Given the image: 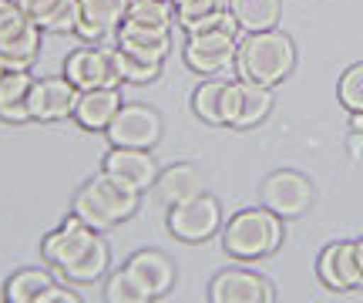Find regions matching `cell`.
I'll use <instances>...</instances> for the list:
<instances>
[{
    "label": "cell",
    "instance_id": "6da1fadb",
    "mask_svg": "<svg viewBox=\"0 0 363 303\" xmlns=\"http://www.w3.org/2000/svg\"><path fill=\"white\" fill-rule=\"evenodd\" d=\"M233 65H235V78L276 88L296 67V44L279 27L256 31V34H246L239 40V51H235Z\"/></svg>",
    "mask_w": 363,
    "mask_h": 303
},
{
    "label": "cell",
    "instance_id": "7a4b0ae2",
    "mask_svg": "<svg viewBox=\"0 0 363 303\" xmlns=\"http://www.w3.org/2000/svg\"><path fill=\"white\" fill-rule=\"evenodd\" d=\"M138 202H142L138 189H131V185H125L121 179H115V175H108L101 169L84 189H78V196L71 202V212L81 216L91 229L108 233L118 223L131 219L138 212Z\"/></svg>",
    "mask_w": 363,
    "mask_h": 303
},
{
    "label": "cell",
    "instance_id": "3957f363",
    "mask_svg": "<svg viewBox=\"0 0 363 303\" xmlns=\"http://www.w3.org/2000/svg\"><path fill=\"white\" fill-rule=\"evenodd\" d=\"M283 216L272 209H239L222 226V253L239 263L266 260L283 246Z\"/></svg>",
    "mask_w": 363,
    "mask_h": 303
},
{
    "label": "cell",
    "instance_id": "277c9868",
    "mask_svg": "<svg viewBox=\"0 0 363 303\" xmlns=\"http://www.w3.org/2000/svg\"><path fill=\"white\" fill-rule=\"evenodd\" d=\"M169 233L182 243H206L208 236H216L222 226V206L216 196L208 192H199V196L185 199V202H175L169 206Z\"/></svg>",
    "mask_w": 363,
    "mask_h": 303
},
{
    "label": "cell",
    "instance_id": "5b68a950",
    "mask_svg": "<svg viewBox=\"0 0 363 303\" xmlns=\"http://www.w3.org/2000/svg\"><path fill=\"white\" fill-rule=\"evenodd\" d=\"M272 111V88L256 81H225L222 94V125L225 128H256Z\"/></svg>",
    "mask_w": 363,
    "mask_h": 303
},
{
    "label": "cell",
    "instance_id": "8992f818",
    "mask_svg": "<svg viewBox=\"0 0 363 303\" xmlns=\"http://www.w3.org/2000/svg\"><path fill=\"white\" fill-rule=\"evenodd\" d=\"M162 115L148 105H121L104 128L108 142L118 148H155L162 142Z\"/></svg>",
    "mask_w": 363,
    "mask_h": 303
},
{
    "label": "cell",
    "instance_id": "52a82bcc",
    "mask_svg": "<svg viewBox=\"0 0 363 303\" xmlns=\"http://www.w3.org/2000/svg\"><path fill=\"white\" fill-rule=\"evenodd\" d=\"M259 199L266 209H272L283 219H299L303 212L313 206V182L303 172L279 169L266 175V182L259 189Z\"/></svg>",
    "mask_w": 363,
    "mask_h": 303
},
{
    "label": "cell",
    "instance_id": "ba28073f",
    "mask_svg": "<svg viewBox=\"0 0 363 303\" xmlns=\"http://www.w3.org/2000/svg\"><path fill=\"white\" fill-rule=\"evenodd\" d=\"M65 78L78 92L125 84L115 65V48H78V51H71L65 57Z\"/></svg>",
    "mask_w": 363,
    "mask_h": 303
},
{
    "label": "cell",
    "instance_id": "9c48e42d",
    "mask_svg": "<svg viewBox=\"0 0 363 303\" xmlns=\"http://www.w3.org/2000/svg\"><path fill=\"white\" fill-rule=\"evenodd\" d=\"M316 273H320V283L326 290H363V266L360 253H357V239H337V243L323 246L320 260H316Z\"/></svg>",
    "mask_w": 363,
    "mask_h": 303
},
{
    "label": "cell",
    "instance_id": "30bf717a",
    "mask_svg": "<svg viewBox=\"0 0 363 303\" xmlns=\"http://www.w3.org/2000/svg\"><path fill=\"white\" fill-rule=\"evenodd\" d=\"M208 300L212 303H272L276 300V290L272 283L252 270H242V266H229V270H219L212 283H208Z\"/></svg>",
    "mask_w": 363,
    "mask_h": 303
},
{
    "label": "cell",
    "instance_id": "8fae6325",
    "mask_svg": "<svg viewBox=\"0 0 363 303\" xmlns=\"http://www.w3.org/2000/svg\"><path fill=\"white\" fill-rule=\"evenodd\" d=\"M78 88L65 78V75H54V78H34L30 92H27V108H30V119L34 121H65L74 115L78 105Z\"/></svg>",
    "mask_w": 363,
    "mask_h": 303
},
{
    "label": "cell",
    "instance_id": "7c38bea8",
    "mask_svg": "<svg viewBox=\"0 0 363 303\" xmlns=\"http://www.w3.org/2000/svg\"><path fill=\"white\" fill-rule=\"evenodd\" d=\"M239 51V34H225V31H208V34H189L185 40V65L195 75H219L222 67H229Z\"/></svg>",
    "mask_w": 363,
    "mask_h": 303
},
{
    "label": "cell",
    "instance_id": "4fadbf2b",
    "mask_svg": "<svg viewBox=\"0 0 363 303\" xmlns=\"http://www.w3.org/2000/svg\"><path fill=\"white\" fill-rule=\"evenodd\" d=\"M94 239H98V229H91L81 216H74V212H71V216H67V219L57 226L54 233H48V236H44V243H40V256H44V263H48V266H54V270H65V266H71L81 253L88 250Z\"/></svg>",
    "mask_w": 363,
    "mask_h": 303
},
{
    "label": "cell",
    "instance_id": "5bb4252c",
    "mask_svg": "<svg viewBox=\"0 0 363 303\" xmlns=\"http://www.w3.org/2000/svg\"><path fill=\"white\" fill-rule=\"evenodd\" d=\"M125 273L145 293V300L165 297L172 290V283H175V266H172V260L162 250H142V253H135V256H128Z\"/></svg>",
    "mask_w": 363,
    "mask_h": 303
},
{
    "label": "cell",
    "instance_id": "9a60e30c",
    "mask_svg": "<svg viewBox=\"0 0 363 303\" xmlns=\"http://www.w3.org/2000/svg\"><path fill=\"white\" fill-rule=\"evenodd\" d=\"M101 169L108 172V175L121 179L125 185H131V189H138V192L155 189V182H158V165H155V158H152V148H118V145H111V152L104 155Z\"/></svg>",
    "mask_w": 363,
    "mask_h": 303
},
{
    "label": "cell",
    "instance_id": "2e32d148",
    "mask_svg": "<svg viewBox=\"0 0 363 303\" xmlns=\"http://www.w3.org/2000/svg\"><path fill=\"white\" fill-rule=\"evenodd\" d=\"M115 48L131 54V57H138V61L162 65L169 57L172 31L169 27H142V24H131V21H121V27L115 31Z\"/></svg>",
    "mask_w": 363,
    "mask_h": 303
},
{
    "label": "cell",
    "instance_id": "e0dca14e",
    "mask_svg": "<svg viewBox=\"0 0 363 303\" xmlns=\"http://www.w3.org/2000/svg\"><path fill=\"white\" fill-rule=\"evenodd\" d=\"M125 17H128V0H81V21L74 34L88 44H98L104 38H115Z\"/></svg>",
    "mask_w": 363,
    "mask_h": 303
},
{
    "label": "cell",
    "instance_id": "ac0fdd59",
    "mask_svg": "<svg viewBox=\"0 0 363 303\" xmlns=\"http://www.w3.org/2000/svg\"><path fill=\"white\" fill-rule=\"evenodd\" d=\"M21 11L48 34H74L81 21V0H17Z\"/></svg>",
    "mask_w": 363,
    "mask_h": 303
},
{
    "label": "cell",
    "instance_id": "d6986e66",
    "mask_svg": "<svg viewBox=\"0 0 363 303\" xmlns=\"http://www.w3.org/2000/svg\"><path fill=\"white\" fill-rule=\"evenodd\" d=\"M121 105H125V101H121V92H118V88H91V92L78 94V105H74V115H71V119L78 121L84 132H104Z\"/></svg>",
    "mask_w": 363,
    "mask_h": 303
},
{
    "label": "cell",
    "instance_id": "ffe728a7",
    "mask_svg": "<svg viewBox=\"0 0 363 303\" xmlns=\"http://www.w3.org/2000/svg\"><path fill=\"white\" fill-rule=\"evenodd\" d=\"M155 192L165 206H175V202H185V199L206 192V175L192 162H179V165H169L165 172H158Z\"/></svg>",
    "mask_w": 363,
    "mask_h": 303
},
{
    "label": "cell",
    "instance_id": "44dd1931",
    "mask_svg": "<svg viewBox=\"0 0 363 303\" xmlns=\"http://www.w3.org/2000/svg\"><path fill=\"white\" fill-rule=\"evenodd\" d=\"M229 13L242 34H256V31H272L279 24L283 13V0H229Z\"/></svg>",
    "mask_w": 363,
    "mask_h": 303
},
{
    "label": "cell",
    "instance_id": "7402d4cb",
    "mask_svg": "<svg viewBox=\"0 0 363 303\" xmlns=\"http://www.w3.org/2000/svg\"><path fill=\"white\" fill-rule=\"evenodd\" d=\"M104 270H108V243L98 236L88 246V250H84L78 260H74V263L61 270V277L71 280V283H91V280L101 277Z\"/></svg>",
    "mask_w": 363,
    "mask_h": 303
},
{
    "label": "cell",
    "instance_id": "603a6c76",
    "mask_svg": "<svg viewBox=\"0 0 363 303\" xmlns=\"http://www.w3.org/2000/svg\"><path fill=\"white\" fill-rule=\"evenodd\" d=\"M54 280L51 273H44V270H21V273H13L7 280V287H4V300L11 303H38L40 293L51 287Z\"/></svg>",
    "mask_w": 363,
    "mask_h": 303
},
{
    "label": "cell",
    "instance_id": "cb8c5ba5",
    "mask_svg": "<svg viewBox=\"0 0 363 303\" xmlns=\"http://www.w3.org/2000/svg\"><path fill=\"white\" fill-rule=\"evenodd\" d=\"M222 94H225V81L222 78H208L202 81L192 94V111L199 121L206 125H216L222 128Z\"/></svg>",
    "mask_w": 363,
    "mask_h": 303
},
{
    "label": "cell",
    "instance_id": "d4e9b609",
    "mask_svg": "<svg viewBox=\"0 0 363 303\" xmlns=\"http://www.w3.org/2000/svg\"><path fill=\"white\" fill-rule=\"evenodd\" d=\"M131 24H142V27H169L175 21V7L169 0H128V17Z\"/></svg>",
    "mask_w": 363,
    "mask_h": 303
},
{
    "label": "cell",
    "instance_id": "484cf974",
    "mask_svg": "<svg viewBox=\"0 0 363 303\" xmlns=\"http://www.w3.org/2000/svg\"><path fill=\"white\" fill-rule=\"evenodd\" d=\"M185 34H208V31H225V34H239V24L229 13V7H216L208 13H199V17H189V21H179Z\"/></svg>",
    "mask_w": 363,
    "mask_h": 303
},
{
    "label": "cell",
    "instance_id": "4316f807",
    "mask_svg": "<svg viewBox=\"0 0 363 303\" xmlns=\"http://www.w3.org/2000/svg\"><path fill=\"white\" fill-rule=\"evenodd\" d=\"M115 65H118V75H121V81H125V84H152V81L162 75V65L138 61V57L118 51V48H115Z\"/></svg>",
    "mask_w": 363,
    "mask_h": 303
},
{
    "label": "cell",
    "instance_id": "83f0119b",
    "mask_svg": "<svg viewBox=\"0 0 363 303\" xmlns=\"http://www.w3.org/2000/svg\"><path fill=\"white\" fill-rule=\"evenodd\" d=\"M30 84H34L30 71H24V67H7V71L0 75V108L17 105V101H27Z\"/></svg>",
    "mask_w": 363,
    "mask_h": 303
},
{
    "label": "cell",
    "instance_id": "f1b7e54d",
    "mask_svg": "<svg viewBox=\"0 0 363 303\" xmlns=\"http://www.w3.org/2000/svg\"><path fill=\"white\" fill-rule=\"evenodd\" d=\"M337 94H340V105L347 108V111H363V61L360 65H350L340 75Z\"/></svg>",
    "mask_w": 363,
    "mask_h": 303
},
{
    "label": "cell",
    "instance_id": "f546056e",
    "mask_svg": "<svg viewBox=\"0 0 363 303\" xmlns=\"http://www.w3.org/2000/svg\"><path fill=\"white\" fill-rule=\"evenodd\" d=\"M104 300L108 303H148L145 293L138 290V287L131 283V277L125 273V266L108 277V283H104Z\"/></svg>",
    "mask_w": 363,
    "mask_h": 303
},
{
    "label": "cell",
    "instance_id": "4dcf8cb0",
    "mask_svg": "<svg viewBox=\"0 0 363 303\" xmlns=\"http://www.w3.org/2000/svg\"><path fill=\"white\" fill-rule=\"evenodd\" d=\"M30 24V17L21 11L17 0H0V40H11Z\"/></svg>",
    "mask_w": 363,
    "mask_h": 303
},
{
    "label": "cell",
    "instance_id": "1f68e13d",
    "mask_svg": "<svg viewBox=\"0 0 363 303\" xmlns=\"http://www.w3.org/2000/svg\"><path fill=\"white\" fill-rule=\"evenodd\" d=\"M175 4V21H189L199 13H208L219 7V0H172Z\"/></svg>",
    "mask_w": 363,
    "mask_h": 303
},
{
    "label": "cell",
    "instance_id": "d6a6232c",
    "mask_svg": "<svg viewBox=\"0 0 363 303\" xmlns=\"http://www.w3.org/2000/svg\"><path fill=\"white\" fill-rule=\"evenodd\" d=\"M0 121H7V125H27L30 119V108H27V101H17V105H4L0 108Z\"/></svg>",
    "mask_w": 363,
    "mask_h": 303
},
{
    "label": "cell",
    "instance_id": "836d02e7",
    "mask_svg": "<svg viewBox=\"0 0 363 303\" xmlns=\"http://www.w3.org/2000/svg\"><path fill=\"white\" fill-rule=\"evenodd\" d=\"M81 297L74 290H67V287H61V283H51L48 290L40 293V300L38 303H78Z\"/></svg>",
    "mask_w": 363,
    "mask_h": 303
},
{
    "label": "cell",
    "instance_id": "e575fe53",
    "mask_svg": "<svg viewBox=\"0 0 363 303\" xmlns=\"http://www.w3.org/2000/svg\"><path fill=\"white\" fill-rule=\"evenodd\" d=\"M357 253H360V266H363V236L357 239Z\"/></svg>",
    "mask_w": 363,
    "mask_h": 303
},
{
    "label": "cell",
    "instance_id": "d590c367",
    "mask_svg": "<svg viewBox=\"0 0 363 303\" xmlns=\"http://www.w3.org/2000/svg\"><path fill=\"white\" fill-rule=\"evenodd\" d=\"M169 4H172V0H169ZM172 7H175V4H172Z\"/></svg>",
    "mask_w": 363,
    "mask_h": 303
}]
</instances>
